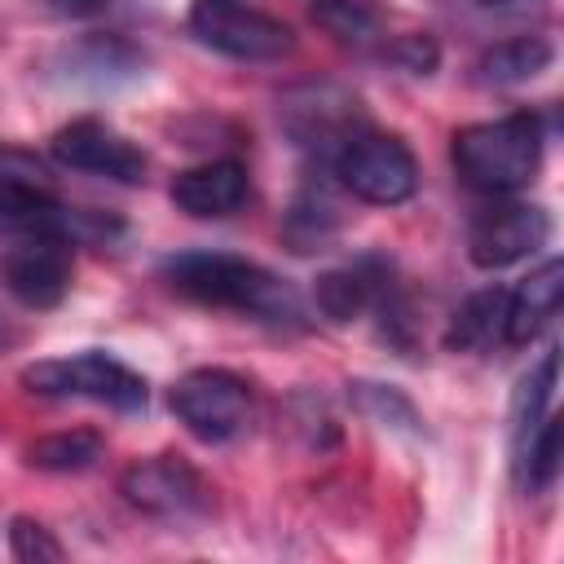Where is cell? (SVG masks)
I'll return each mask as SVG.
<instances>
[{
	"instance_id": "1",
	"label": "cell",
	"mask_w": 564,
	"mask_h": 564,
	"mask_svg": "<svg viewBox=\"0 0 564 564\" xmlns=\"http://www.w3.org/2000/svg\"><path fill=\"white\" fill-rule=\"evenodd\" d=\"M163 282L207 308H229V313H247L256 322L282 326V330H300L304 326V300L300 291L269 273L264 264L247 260V256H225V251H181L163 260Z\"/></svg>"
},
{
	"instance_id": "2",
	"label": "cell",
	"mask_w": 564,
	"mask_h": 564,
	"mask_svg": "<svg viewBox=\"0 0 564 564\" xmlns=\"http://www.w3.org/2000/svg\"><path fill=\"white\" fill-rule=\"evenodd\" d=\"M542 141H546L542 119L533 110H516L502 119L458 128L449 141V159H454V172L467 189L502 198V194L524 189L538 176Z\"/></svg>"
},
{
	"instance_id": "3",
	"label": "cell",
	"mask_w": 564,
	"mask_h": 564,
	"mask_svg": "<svg viewBox=\"0 0 564 564\" xmlns=\"http://www.w3.org/2000/svg\"><path fill=\"white\" fill-rule=\"evenodd\" d=\"M22 388L35 392V397H70V401H97L106 410H119V414H137L145 410L150 401V388L145 379L123 366L119 357L110 352H75V357H44V361H31L22 370Z\"/></svg>"
},
{
	"instance_id": "4",
	"label": "cell",
	"mask_w": 564,
	"mask_h": 564,
	"mask_svg": "<svg viewBox=\"0 0 564 564\" xmlns=\"http://www.w3.org/2000/svg\"><path fill=\"white\" fill-rule=\"evenodd\" d=\"M185 22L203 48L234 62H282L295 53V31L247 0H194Z\"/></svg>"
},
{
	"instance_id": "5",
	"label": "cell",
	"mask_w": 564,
	"mask_h": 564,
	"mask_svg": "<svg viewBox=\"0 0 564 564\" xmlns=\"http://www.w3.org/2000/svg\"><path fill=\"white\" fill-rule=\"evenodd\" d=\"M167 410L176 414V423L194 441L225 445L251 419V388H247L242 375H234L225 366H198V370H189L172 383Z\"/></svg>"
},
{
	"instance_id": "6",
	"label": "cell",
	"mask_w": 564,
	"mask_h": 564,
	"mask_svg": "<svg viewBox=\"0 0 564 564\" xmlns=\"http://www.w3.org/2000/svg\"><path fill=\"white\" fill-rule=\"evenodd\" d=\"M330 167L348 194H357L361 203H375V207H397L419 189V163H414L410 145L392 132L361 128L357 137H348L339 145Z\"/></svg>"
},
{
	"instance_id": "7",
	"label": "cell",
	"mask_w": 564,
	"mask_h": 564,
	"mask_svg": "<svg viewBox=\"0 0 564 564\" xmlns=\"http://www.w3.org/2000/svg\"><path fill=\"white\" fill-rule=\"evenodd\" d=\"M119 494L128 507L167 520V524H194L212 516V485L181 458V454H154V458H137L123 476H119Z\"/></svg>"
},
{
	"instance_id": "8",
	"label": "cell",
	"mask_w": 564,
	"mask_h": 564,
	"mask_svg": "<svg viewBox=\"0 0 564 564\" xmlns=\"http://www.w3.org/2000/svg\"><path fill=\"white\" fill-rule=\"evenodd\" d=\"M278 119H282V132L300 150H308V154H317L326 163L339 154V145L348 137H357L361 128H370L366 115H361V101L348 88L330 84V79L291 88L282 97V106H278Z\"/></svg>"
},
{
	"instance_id": "9",
	"label": "cell",
	"mask_w": 564,
	"mask_h": 564,
	"mask_svg": "<svg viewBox=\"0 0 564 564\" xmlns=\"http://www.w3.org/2000/svg\"><path fill=\"white\" fill-rule=\"evenodd\" d=\"M551 242V216L538 203H520V198H502L489 203L471 216L467 229V260L476 269H507L520 264L529 256H538Z\"/></svg>"
},
{
	"instance_id": "10",
	"label": "cell",
	"mask_w": 564,
	"mask_h": 564,
	"mask_svg": "<svg viewBox=\"0 0 564 564\" xmlns=\"http://www.w3.org/2000/svg\"><path fill=\"white\" fill-rule=\"evenodd\" d=\"M48 154L70 172H88V176H101V181H115V185H141L145 167H150L145 154L101 119L62 123L48 141Z\"/></svg>"
},
{
	"instance_id": "11",
	"label": "cell",
	"mask_w": 564,
	"mask_h": 564,
	"mask_svg": "<svg viewBox=\"0 0 564 564\" xmlns=\"http://www.w3.org/2000/svg\"><path fill=\"white\" fill-rule=\"evenodd\" d=\"M4 291L26 308H57L70 291V242L31 234L0 260Z\"/></svg>"
},
{
	"instance_id": "12",
	"label": "cell",
	"mask_w": 564,
	"mask_h": 564,
	"mask_svg": "<svg viewBox=\"0 0 564 564\" xmlns=\"http://www.w3.org/2000/svg\"><path fill=\"white\" fill-rule=\"evenodd\" d=\"M247 194H251V181L238 159H212V163L185 167V172H176V181L167 189L176 212H185L194 220H220V216L238 212L247 203Z\"/></svg>"
},
{
	"instance_id": "13",
	"label": "cell",
	"mask_w": 564,
	"mask_h": 564,
	"mask_svg": "<svg viewBox=\"0 0 564 564\" xmlns=\"http://www.w3.org/2000/svg\"><path fill=\"white\" fill-rule=\"evenodd\" d=\"M141 66H145L141 48H132L123 35H84L57 57L62 79L75 88H115L137 79Z\"/></svg>"
},
{
	"instance_id": "14",
	"label": "cell",
	"mask_w": 564,
	"mask_h": 564,
	"mask_svg": "<svg viewBox=\"0 0 564 564\" xmlns=\"http://www.w3.org/2000/svg\"><path fill=\"white\" fill-rule=\"evenodd\" d=\"M560 300H564V260L551 256L516 291H507V326H502V339L511 348L533 344L542 335V326L560 313Z\"/></svg>"
},
{
	"instance_id": "15",
	"label": "cell",
	"mask_w": 564,
	"mask_h": 564,
	"mask_svg": "<svg viewBox=\"0 0 564 564\" xmlns=\"http://www.w3.org/2000/svg\"><path fill=\"white\" fill-rule=\"evenodd\" d=\"M392 282V269L383 260H357V264H344V269H330L317 278L313 286V300L322 308V317L330 322H352L361 313L375 308L379 291Z\"/></svg>"
},
{
	"instance_id": "16",
	"label": "cell",
	"mask_w": 564,
	"mask_h": 564,
	"mask_svg": "<svg viewBox=\"0 0 564 564\" xmlns=\"http://www.w3.org/2000/svg\"><path fill=\"white\" fill-rule=\"evenodd\" d=\"M502 326H507V286H485V291H471L449 326H445V348L449 352H480L489 348L494 339H502Z\"/></svg>"
},
{
	"instance_id": "17",
	"label": "cell",
	"mask_w": 564,
	"mask_h": 564,
	"mask_svg": "<svg viewBox=\"0 0 564 564\" xmlns=\"http://www.w3.org/2000/svg\"><path fill=\"white\" fill-rule=\"evenodd\" d=\"M551 62H555V44L546 35H511V40H498L480 53L476 75H480V84L507 88V84L538 79Z\"/></svg>"
},
{
	"instance_id": "18",
	"label": "cell",
	"mask_w": 564,
	"mask_h": 564,
	"mask_svg": "<svg viewBox=\"0 0 564 564\" xmlns=\"http://www.w3.org/2000/svg\"><path fill=\"white\" fill-rule=\"evenodd\" d=\"M555 379H560V348H546L542 361L520 379L516 401H511V458L529 445V436L538 432V423L551 414Z\"/></svg>"
},
{
	"instance_id": "19",
	"label": "cell",
	"mask_w": 564,
	"mask_h": 564,
	"mask_svg": "<svg viewBox=\"0 0 564 564\" xmlns=\"http://www.w3.org/2000/svg\"><path fill=\"white\" fill-rule=\"evenodd\" d=\"M335 229H339V212H335L330 194L313 189V185L300 189L291 212L282 216V234H286L291 251H322L335 238Z\"/></svg>"
},
{
	"instance_id": "20",
	"label": "cell",
	"mask_w": 564,
	"mask_h": 564,
	"mask_svg": "<svg viewBox=\"0 0 564 564\" xmlns=\"http://www.w3.org/2000/svg\"><path fill=\"white\" fill-rule=\"evenodd\" d=\"M101 458V436L88 432V427H70V432H53V436H40L22 449V463L35 467V471H88L93 463Z\"/></svg>"
},
{
	"instance_id": "21",
	"label": "cell",
	"mask_w": 564,
	"mask_h": 564,
	"mask_svg": "<svg viewBox=\"0 0 564 564\" xmlns=\"http://www.w3.org/2000/svg\"><path fill=\"white\" fill-rule=\"evenodd\" d=\"M560 454H564V427H560L555 414H546V419L538 423V432L529 436V445L511 458L520 489H529V494H546V489L560 480Z\"/></svg>"
},
{
	"instance_id": "22",
	"label": "cell",
	"mask_w": 564,
	"mask_h": 564,
	"mask_svg": "<svg viewBox=\"0 0 564 564\" xmlns=\"http://www.w3.org/2000/svg\"><path fill=\"white\" fill-rule=\"evenodd\" d=\"M348 401H352L366 419H375V423H383V427H397V432H410V436L423 432V419H419L414 401H410L401 388H392V383L352 379V383H348Z\"/></svg>"
},
{
	"instance_id": "23",
	"label": "cell",
	"mask_w": 564,
	"mask_h": 564,
	"mask_svg": "<svg viewBox=\"0 0 564 564\" xmlns=\"http://www.w3.org/2000/svg\"><path fill=\"white\" fill-rule=\"evenodd\" d=\"M313 22L344 44H370L379 31V18L366 0H313Z\"/></svg>"
},
{
	"instance_id": "24",
	"label": "cell",
	"mask_w": 564,
	"mask_h": 564,
	"mask_svg": "<svg viewBox=\"0 0 564 564\" xmlns=\"http://www.w3.org/2000/svg\"><path fill=\"white\" fill-rule=\"evenodd\" d=\"M9 551L22 564H57V560H66V546L53 538V529H44L31 516H13L9 520Z\"/></svg>"
},
{
	"instance_id": "25",
	"label": "cell",
	"mask_w": 564,
	"mask_h": 564,
	"mask_svg": "<svg viewBox=\"0 0 564 564\" xmlns=\"http://www.w3.org/2000/svg\"><path fill=\"white\" fill-rule=\"evenodd\" d=\"M388 57H392L397 66L414 70V75H432L436 62H441V48H436V40H432L427 31H419V35H401V40L388 48Z\"/></svg>"
},
{
	"instance_id": "26",
	"label": "cell",
	"mask_w": 564,
	"mask_h": 564,
	"mask_svg": "<svg viewBox=\"0 0 564 564\" xmlns=\"http://www.w3.org/2000/svg\"><path fill=\"white\" fill-rule=\"evenodd\" d=\"M40 4L62 22H88V18H101L115 0H40Z\"/></svg>"
},
{
	"instance_id": "27",
	"label": "cell",
	"mask_w": 564,
	"mask_h": 564,
	"mask_svg": "<svg viewBox=\"0 0 564 564\" xmlns=\"http://www.w3.org/2000/svg\"><path fill=\"white\" fill-rule=\"evenodd\" d=\"M480 9H494V13H524V9H538L542 0H476Z\"/></svg>"
}]
</instances>
